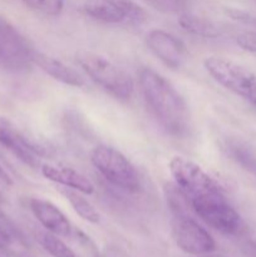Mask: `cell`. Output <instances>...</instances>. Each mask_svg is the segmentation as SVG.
Here are the masks:
<instances>
[{
	"label": "cell",
	"instance_id": "cell-14",
	"mask_svg": "<svg viewBox=\"0 0 256 257\" xmlns=\"http://www.w3.org/2000/svg\"><path fill=\"white\" fill-rule=\"evenodd\" d=\"M222 150L243 170L256 175V153L247 145L241 141L227 138L222 142Z\"/></svg>",
	"mask_w": 256,
	"mask_h": 257
},
{
	"label": "cell",
	"instance_id": "cell-15",
	"mask_svg": "<svg viewBox=\"0 0 256 257\" xmlns=\"http://www.w3.org/2000/svg\"><path fill=\"white\" fill-rule=\"evenodd\" d=\"M59 192L62 193L65 197V200L70 203V206L73 207V210L75 211L78 216L83 218V220L88 221L90 223H98L99 222V213L95 210L94 206L84 197V193H82L80 191L74 190V188L69 187H60Z\"/></svg>",
	"mask_w": 256,
	"mask_h": 257
},
{
	"label": "cell",
	"instance_id": "cell-4",
	"mask_svg": "<svg viewBox=\"0 0 256 257\" xmlns=\"http://www.w3.org/2000/svg\"><path fill=\"white\" fill-rule=\"evenodd\" d=\"M208 74L222 87L256 107V74L230 59L208 57L203 62Z\"/></svg>",
	"mask_w": 256,
	"mask_h": 257
},
{
	"label": "cell",
	"instance_id": "cell-20",
	"mask_svg": "<svg viewBox=\"0 0 256 257\" xmlns=\"http://www.w3.org/2000/svg\"><path fill=\"white\" fill-rule=\"evenodd\" d=\"M151 8L163 14H182L190 9V0H145Z\"/></svg>",
	"mask_w": 256,
	"mask_h": 257
},
{
	"label": "cell",
	"instance_id": "cell-9",
	"mask_svg": "<svg viewBox=\"0 0 256 257\" xmlns=\"http://www.w3.org/2000/svg\"><path fill=\"white\" fill-rule=\"evenodd\" d=\"M0 145L32 168L40 167L42 165L39 158L47 155L45 148L20 133L9 120L3 117H0Z\"/></svg>",
	"mask_w": 256,
	"mask_h": 257
},
{
	"label": "cell",
	"instance_id": "cell-18",
	"mask_svg": "<svg viewBox=\"0 0 256 257\" xmlns=\"http://www.w3.org/2000/svg\"><path fill=\"white\" fill-rule=\"evenodd\" d=\"M38 241L43 246L47 252H49L53 257H75L72 248L65 245L59 236L50 231H44V232L38 233Z\"/></svg>",
	"mask_w": 256,
	"mask_h": 257
},
{
	"label": "cell",
	"instance_id": "cell-22",
	"mask_svg": "<svg viewBox=\"0 0 256 257\" xmlns=\"http://www.w3.org/2000/svg\"><path fill=\"white\" fill-rule=\"evenodd\" d=\"M236 43L240 48L247 52L256 53V32H243L237 35Z\"/></svg>",
	"mask_w": 256,
	"mask_h": 257
},
{
	"label": "cell",
	"instance_id": "cell-24",
	"mask_svg": "<svg viewBox=\"0 0 256 257\" xmlns=\"http://www.w3.org/2000/svg\"><path fill=\"white\" fill-rule=\"evenodd\" d=\"M0 180H2L3 182L8 183V185H13L12 177H10L9 173H8L4 168H3L2 165H0Z\"/></svg>",
	"mask_w": 256,
	"mask_h": 257
},
{
	"label": "cell",
	"instance_id": "cell-6",
	"mask_svg": "<svg viewBox=\"0 0 256 257\" xmlns=\"http://www.w3.org/2000/svg\"><path fill=\"white\" fill-rule=\"evenodd\" d=\"M170 172L187 201L221 191V186L201 166L181 156L170 161Z\"/></svg>",
	"mask_w": 256,
	"mask_h": 257
},
{
	"label": "cell",
	"instance_id": "cell-2",
	"mask_svg": "<svg viewBox=\"0 0 256 257\" xmlns=\"http://www.w3.org/2000/svg\"><path fill=\"white\" fill-rule=\"evenodd\" d=\"M75 60L85 74L110 95L119 100L132 98L135 92L133 79L125 70L109 59L97 53L80 50L75 54Z\"/></svg>",
	"mask_w": 256,
	"mask_h": 257
},
{
	"label": "cell",
	"instance_id": "cell-7",
	"mask_svg": "<svg viewBox=\"0 0 256 257\" xmlns=\"http://www.w3.org/2000/svg\"><path fill=\"white\" fill-rule=\"evenodd\" d=\"M34 48L29 40L0 15V68L23 72L32 65Z\"/></svg>",
	"mask_w": 256,
	"mask_h": 257
},
{
	"label": "cell",
	"instance_id": "cell-8",
	"mask_svg": "<svg viewBox=\"0 0 256 257\" xmlns=\"http://www.w3.org/2000/svg\"><path fill=\"white\" fill-rule=\"evenodd\" d=\"M173 237L183 252L193 256L210 253L216 247L212 236L186 215H177L173 223Z\"/></svg>",
	"mask_w": 256,
	"mask_h": 257
},
{
	"label": "cell",
	"instance_id": "cell-11",
	"mask_svg": "<svg viewBox=\"0 0 256 257\" xmlns=\"http://www.w3.org/2000/svg\"><path fill=\"white\" fill-rule=\"evenodd\" d=\"M29 207L38 221L47 231L58 236H69L72 225L64 213L53 202L43 198H30Z\"/></svg>",
	"mask_w": 256,
	"mask_h": 257
},
{
	"label": "cell",
	"instance_id": "cell-3",
	"mask_svg": "<svg viewBox=\"0 0 256 257\" xmlns=\"http://www.w3.org/2000/svg\"><path fill=\"white\" fill-rule=\"evenodd\" d=\"M90 162L95 170L112 185L127 192L141 190V178L127 157L109 146H98L90 153Z\"/></svg>",
	"mask_w": 256,
	"mask_h": 257
},
{
	"label": "cell",
	"instance_id": "cell-10",
	"mask_svg": "<svg viewBox=\"0 0 256 257\" xmlns=\"http://www.w3.org/2000/svg\"><path fill=\"white\" fill-rule=\"evenodd\" d=\"M147 47L168 68L178 69L187 60V48L182 40L161 29L151 30L146 38Z\"/></svg>",
	"mask_w": 256,
	"mask_h": 257
},
{
	"label": "cell",
	"instance_id": "cell-25",
	"mask_svg": "<svg viewBox=\"0 0 256 257\" xmlns=\"http://www.w3.org/2000/svg\"><path fill=\"white\" fill-rule=\"evenodd\" d=\"M195 257H226V256H222V255H216V253H205V255H198V256H195Z\"/></svg>",
	"mask_w": 256,
	"mask_h": 257
},
{
	"label": "cell",
	"instance_id": "cell-16",
	"mask_svg": "<svg viewBox=\"0 0 256 257\" xmlns=\"http://www.w3.org/2000/svg\"><path fill=\"white\" fill-rule=\"evenodd\" d=\"M83 9L90 18L107 24H118L125 20L124 15L107 0H88Z\"/></svg>",
	"mask_w": 256,
	"mask_h": 257
},
{
	"label": "cell",
	"instance_id": "cell-12",
	"mask_svg": "<svg viewBox=\"0 0 256 257\" xmlns=\"http://www.w3.org/2000/svg\"><path fill=\"white\" fill-rule=\"evenodd\" d=\"M32 62L34 64H37L43 72L50 75L53 79L58 80V82L63 83V84L75 88H82L87 84L84 77L79 72L73 69L69 65L64 64V63L60 62L57 58L50 57V55L44 54V53L34 50Z\"/></svg>",
	"mask_w": 256,
	"mask_h": 257
},
{
	"label": "cell",
	"instance_id": "cell-1",
	"mask_svg": "<svg viewBox=\"0 0 256 257\" xmlns=\"http://www.w3.org/2000/svg\"><path fill=\"white\" fill-rule=\"evenodd\" d=\"M138 80L146 104L162 130L172 137H186L191 130V114L177 89L151 68H142Z\"/></svg>",
	"mask_w": 256,
	"mask_h": 257
},
{
	"label": "cell",
	"instance_id": "cell-23",
	"mask_svg": "<svg viewBox=\"0 0 256 257\" xmlns=\"http://www.w3.org/2000/svg\"><path fill=\"white\" fill-rule=\"evenodd\" d=\"M10 245V235L4 227L0 226V250H5Z\"/></svg>",
	"mask_w": 256,
	"mask_h": 257
},
{
	"label": "cell",
	"instance_id": "cell-21",
	"mask_svg": "<svg viewBox=\"0 0 256 257\" xmlns=\"http://www.w3.org/2000/svg\"><path fill=\"white\" fill-rule=\"evenodd\" d=\"M30 9L50 17H57L64 9V0H22Z\"/></svg>",
	"mask_w": 256,
	"mask_h": 257
},
{
	"label": "cell",
	"instance_id": "cell-17",
	"mask_svg": "<svg viewBox=\"0 0 256 257\" xmlns=\"http://www.w3.org/2000/svg\"><path fill=\"white\" fill-rule=\"evenodd\" d=\"M178 24L183 30L193 35H198V37L216 38L220 34L217 27L213 24V22L206 19V18L191 14L188 12L180 14Z\"/></svg>",
	"mask_w": 256,
	"mask_h": 257
},
{
	"label": "cell",
	"instance_id": "cell-5",
	"mask_svg": "<svg viewBox=\"0 0 256 257\" xmlns=\"http://www.w3.org/2000/svg\"><path fill=\"white\" fill-rule=\"evenodd\" d=\"M188 203L192 206L198 217L213 230L226 235H232L240 230V215L230 205L223 191L202 196Z\"/></svg>",
	"mask_w": 256,
	"mask_h": 257
},
{
	"label": "cell",
	"instance_id": "cell-13",
	"mask_svg": "<svg viewBox=\"0 0 256 257\" xmlns=\"http://www.w3.org/2000/svg\"><path fill=\"white\" fill-rule=\"evenodd\" d=\"M40 171L47 180L59 183L64 187L74 188L84 195H90L94 192V185L92 183V181L85 177L83 173L78 172L73 168L43 163L40 166Z\"/></svg>",
	"mask_w": 256,
	"mask_h": 257
},
{
	"label": "cell",
	"instance_id": "cell-19",
	"mask_svg": "<svg viewBox=\"0 0 256 257\" xmlns=\"http://www.w3.org/2000/svg\"><path fill=\"white\" fill-rule=\"evenodd\" d=\"M109 2L113 7L117 8L120 13L128 19L130 22L133 23H142L146 20L145 9L137 4L135 0H107Z\"/></svg>",
	"mask_w": 256,
	"mask_h": 257
}]
</instances>
